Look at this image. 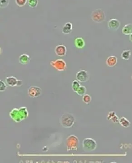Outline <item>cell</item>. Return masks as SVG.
I'll return each instance as SVG.
<instances>
[{
  "mask_svg": "<svg viewBox=\"0 0 132 163\" xmlns=\"http://www.w3.org/2000/svg\"><path fill=\"white\" fill-rule=\"evenodd\" d=\"M129 39H130V41L132 42V33L129 35Z\"/></svg>",
  "mask_w": 132,
  "mask_h": 163,
  "instance_id": "obj_28",
  "label": "cell"
},
{
  "mask_svg": "<svg viewBox=\"0 0 132 163\" xmlns=\"http://www.w3.org/2000/svg\"><path fill=\"white\" fill-rule=\"evenodd\" d=\"M97 146L96 141L92 138H85L82 142L83 150L86 152L94 151L97 148Z\"/></svg>",
  "mask_w": 132,
  "mask_h": 163,
  "instance_id": "obj_4",
  "label": "cell"
},
{
  "mask_svg": "<svg viewBox=\"0 0 132 163\" xmlns=\"http://www.w3.org/2000/svg\"><path fill=\"white\" fill-rule=\"evenodd\" d=\"M27 1H28V0H27Z\"/></svg>",
  "mask_w": 132,
  "mask_h": 163,
  "instance_id": "obj_29",
  "label": "cell"
},
{
  "mask_svg": "<svg viewBox=\"0 0 132 163\" xmlns=\"http://www.w3.org/2000/svg\"><path fill=\"white\" fill-rule=\"evenodd\" d=\"M91 18L94 22L101 23L105 20V13L102 9H96L92 12Z\"/></svg>",
  "mask_w": 132,
  "mask_h": 163,
  "instance_id": "obj_5",
  "label": "cell"
},
{
  "mask_svg": "<svg viewBox=\"0 0 132 163\" xmlns=\"http://www.w3.org/2000/svg\"><path fill=\"white\" fill-rule=\"evenodd\" d=\"M31 58L27 54H23L19 57V62L21 65H27L30 62Z\"/></svg>",
  "mask_w": 132,
  "mask_h": 163,
  "instance_id": "obj_12",
  "label": "cell"
},
{
  "mask_svg": "<svg viewBox=\"0 0 132 163\" xmlns=\"http://www.w3.org/2000/svg\"><path fill=\"white\" fill-rule=\"evenodd\" d=\"M42 94V89L38 86H31L28 90V94L31 98H37L40 96Z\"/></svg>",
  "mask_w": 132,
  "mask_h": 163,
  "instance_id": "obj_7",
  "label": "cell"
},
{
  "mask_svg": "<svg viewBox=\"0 0 132 163\" xmlns=\"http://www.w3.org/2000/svg\"><path fill=\"white\" fill-rule=\"evenodd\" d=\"M66 144L68 152H76L79 146V139L74 135H70L66 140Z\"/></svg>",
  "mask_w": 132,
  "mask_h": 163,
  "instance_id": "obj_2",
  "label": "cell"
},
{
  "mask_svg": "<svg viewBox=\"0 0 132 163\" xmlns=\"http://www.w3.org/2000/svg\"><path fill=\"white\" fill-rule=\"evenodd\" d=\"M10 116L15 122L18 123L28 116V112L25 107L21 108H14L10 112Z\"/></svg>",
  "mask_w": 132,
  "mask_h": 163,
  "instance_id": "obj_1",
  "label": "cell"
},
{
  "mask_svg": "<svg viewBox=\"0 0 132 163\" xmlns=\"http://www.w3.org/2000/svg\"><path fill=\"white\" fill-rule=\"evenodd\" d=\"M77 80L81 82H86L90 78L88 73L85 70H80L77 73L76 75Z\"/></svg>",
  "mask_w": 132,
  "mask_h": 163,
  "instance_id": "obj_8",
  "label": "cell"
},
{
  "mask_svg": "<svg viewBox=\"0 0 132 163\" xmlns=\"http://www.w3.org/2000/svg\"><path fill=\"white\" fill-rule=\"evenodd\" d=\"M15 3L19 7L25 6L27 2V0H15Z\"/></svg>",
  "mask_w": 132,
  "mask_h": 163,
  "instance_id": "obj_25",
  "label": "cell"
},
{
  "mask_svg": "<svg viewBox=\"0 0 132 163\" xmlns=\"http://www.w3.org/2000/svg\"><path fill=\"white\" fill-rule=\"evenodd\" d=\"M73 25L70 22H66L62 28V33L64 34H69L72 32Z\"/></svg>",
  "mask_w": 132,
  "mask_h": 163,
  "instance_id": "obj_15",
  "label": "cell"
},
{
  "mask_svg": "<svg viewBox=\"0 0 132 163\" xmlns=\"http://www.w3.org/2000/svg\"><path fill=\"white\" fill-rule=\"evenodd\" d=\"M87 92V89L84 86H81L78 89L76 93L80 96H82L85 95Z\"/></svg>",
  "mask_w": 132,
  "mask_h": 163,
  "instance_id": "obj_21",
  "label": "cell"
},
{
  "mask_svg": "<svg viewBox=\"0 0 132 163\" xmlns=\"http://www.w3.org/2000/svg\"><path fill=\"white\" fill-rule=\"evenodd\" d=\"M7 86L6 83L2 80H0V91L4 92L7 89Z\"/></svg>",
  "mask_w": 132,
  "mask_h": 163,
  "instance_id": "obj_26",
  "label": "cell"
},
{
  "mask_svg": "<svg viewBox=\"0 0 132 163\" xmlns=\"http://www.w3.org/2000/svg\"><path fill=\"white\" fill-rule=\"evenodd\" d=\"M17 79L14 76H9L6 78V82L7 84L9 86L14 87L17 85Z\"/></svg>",
  "mask_w": 132,
  "mask_h": 163,
  "instance_id": "obj_13",
  "label": "cell"
},
{
  "mask_svg": "<svg viewBox=\"0 0 132 163\" xmlns=\"http://www.w3.org/2000/svg\"><path fill=\"white\" fill-rule=\"evenodd\" d=\"M118 59L114 55H110L107 58L106 60V64L109 67H114L117 65Z\"/></svg>",
  "mask_w": 132,
  "mask_h": 163,
  "instance_id": "obj_11",
  "label": "cell"
},
{
  "mask_svg": "<svg viewBox=\"0 0 132 163\" xmlns=\"http://www.w3.org/2000/svg\"><path fill=\"white\" fill-rule=\"evenodd\" d=\"M82 100L84 103L88 104L90 103V102H91L92 98H91V96L88 94H85L83 96Z\"/></svg>",
  "mask_w": 132,
  "mask_h": 163,
  "instance_id": "obj_23",
  "label": "cell"
},
{
  "mask_svg": "<svg viewBox=\"0 0 132 163\" xmlns=\"http://www.w3.org/2000/svg\"><path fill=\"white\" fill-rule=\"evenodd\" d=\"M10 3V0H0V7L1 8L7 7Z\"/></svg>",
  "mask_w": 132,
  "mask_h": 163,
  "instance_id": "obj_24",
  "label": "cell"
},
{
  "mask_svg": "<svg viewBox=\"0 0 132 163\" xmlns=\"http://www.w3.org/2000/svg\"><path fill=\"white\" fill-rule=\"evenodd\" d=\"M119 118L114 111L110 112L107 115V119L108 120H111L114 123H117L119 121Z\"/></svg>",
  "mask_w": 132,
  "mask_h": 163,
  "instance_id": "obj_14",
  "label": "cell"
},
{
  "mask_svg": "<svg viewBox=\"0 0 132 163\" xmlns=\"http://www.w3.org/2000/svg\"><path fill=\"white\" fill-rule=\"evenodd\" d=\"M120 23L116 19H110L108 22V27L112 31H116L120 27Z\"/></svg>",
  "mask_w": 132,
  "mask_h": 163,
  "instance_id": "obj_9",
  "label": "cell"
},
{
  "mask_svg": "<svg viewBox=\"0 0 132 163\" xmlns=\"http://www.w3.org/2000/svg\"><path fill=\"white\" fill-rule=\"evenodd\" d=\"M38 0H28V6L32 8L36 7L38 5Z\"/></svg>",
  "mask_w": 132,
  "mask_h": 163,
  "instance_id": "obj_22",
  "label": "cell"
},
{
  "mask_svg": "<svg viewBox=\"0 0 132 163\" xmlns=\"http://www.w3.org/2000/svg\"><path fill=\"white\" fill-rule=\"evenodd\" d=\"M119 123L124 128H128L130 126V122L124 116H121L119 118Z\"/></svg>",
  "mask_w": 132,
  "mask_h": 163,
  "instance_id": "obj_17",
  "label": "cell"
},
{
  "mask_svg": "<svg viewBox=\"0 0 132 163\" xmlns=\"http://www.w3.org/2000/svg\"><path fill=\"white\" fill-rule=\"evenodd\" d=\"M22 82L21 80H18V83H17V86H21L22 85Z\"/></svg>",
  "mask_w": 132,
  "mask_h": 163,
  "instance_id": "obj_27",
  "label": "cell"
},
{
  "mask_svg": "<svg viewBox=\"0 0 132 163\" xmlns=\"http://www.w3.org/2000/svg\"><path fill=\"white\" fill-rule=\"evenodd\" d=\"M80 86V83L78 80H75L73 81L71 87H72V90L74 92H76Z\"/></svg>",
  "mask_w": 132,
  "mask_h": 163,
  "instance_id": "obj_20",
  "label": "cell"
},
{
  "mask_svg": "<svg viewBox=\"0 0 132 163\" xmlns=\"http://www.w3.org/2000/svg\"><path fill=\"white\" fill-rule=\"evenodd\" d=\"M75 122V118L73 115L66 113L62 115L60 118V123L64 128H69L72 127Z\"/></svg>",
  "mask_w": 132,
  "mask_h": 163,
  "instance_id": "obj_3",
  "label": "cell"
},
{
  "mask_svg": "<svg viewBox=\"0 0 132 163\" xmlns=\"http://www.w3.org/2000/svg\"><path fill=\"white\" fill-rule=\"evenodd\" d=\"M50 64L56 70L59 71H63L66 69V63L62 59H58L54 61H52L50 62Z\"/></svg>",
  "mask_w": 132,
  "mask_h": 163,
  "instance_id": "obj_6",
  "label": "cell"
},
{
  "mask_svg": "<svg viewBox=\"0 0 132 163\" xmlns=\"http://www.w3.org/2000/svg\"><path fill=\"white\" fill-rule=\"evenodd\" d=\"M131 51L130 50H125L121 54V57L125 60H129L131 56Z\"/></svg>",
  "mask_w": 132,
  "mask_h": 163,
  "instance_id": "obj_19",
  "label": "cell"
},
{
  "mask_svg": "<svg viewBox=\"0 0 132 163\" xmlns=\"http://www.w3.org/2000/svg\"><path fill=\"white\" fill-rule=\"evenodd\" d=\"M122 33L125 35H130L132 33V24H128L123 26L122 29Z\"/></svg>",
  "mask_w": 132,
  "mask_h": 163,
  "instance_id": "obj_18",
  "label": "cell"
},
{
  "mask_svg": "<svg viewBox=\"0 0 132 163\" xmlns=\"http://www.w3.org/2000/svg\"><path fill=\"white\" fill-rule=\"evenodd\" d=\"M74 44L75 46L78 49H83L85 45L84 39L81 37H78L75 39Z\"/></svg>",
  "mask_w": 132,
  "mask_h": 163,
  "instance_id": "obj_16",
  "label": "cell"
},
{
  "mask_svg": "<svg viewBox=\"0 0 132 163\" xmlns=\"http://www.w3.org/2000/svg\"><path fill=\"white\" fill-rule=\"evenodd\" d=\"M55 52L57 56L60 57L65 56L67 53L66 47L63 45H59L55 48Z\"/></svg>",
  "mask_w": 132,
  "mask_h": 163,
  "instance_id": "obj_10",
  "label": "cell"
}]
</instances>
